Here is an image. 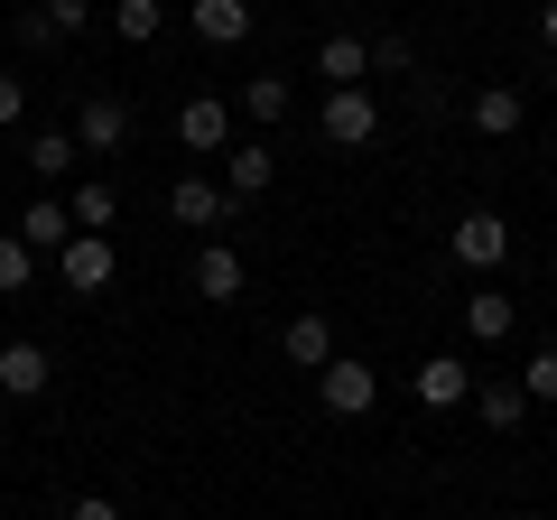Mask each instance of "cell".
I'll use <instances>...</instances> for the list:
<instances>
[{
    "label": "cell",
    "instance_id": "cell-1",
    "mask_svg": "<svg viewBox=\"0 0 557 520\" xmlns=\"http://www.w3.org/2000/svg\"><path fill=\"white\" fill-rule=\"evenodd\" d=\"M317 131H325V140H335V149H372V140H381V102L362 94V84H344V94H325Z\"/></svg>",
    "mask_w": 557,
    "mask_h": 520
},
{
    "label": "cell",
    "instance_id": "cell-2",
    "mask_svg": "<svg viewBox=\"0 0 557 520\" xmlns=\"http://www.w3.org/2000/svg\"><path fill=\"white\" fill-rule=\"evenodd\" d=\"M446 251H456L465 270H502V260H511V223H502L493 205H474V214H456V233H446Z\"/></svg>",
    "mask_w": 557,
    "mask_h": 520
},
{
    "label": "cell",
    "instance_id": "cell-3",
    "mask_svg": "<svg viewBox=\"0 0 557 520\" xmlns=\"http://www.w3.org/2000/svg\"><path fill=\"white\" fill-rule=\"evenodd\" d=\"M317 400L335 409V419H362V409L381 400V372H372V362H354V354H335V362L317 372Z\"/></svg>",
    "mask_w": 557,
    "mask_h": 520
},
{
    "label": "cell",
    "instance_id": "cell-4",
    "mask_svg": "<svg viewBox=\"0 0 557 520\" xmlns=\"http://www.w3.org/2000/svg\"><path fill=\"white\" fill-rule=\"evenodd\" d=\"M409 400H418V409H465V400H474V372H465L456 354H428V362L409 372Z\"/></svg>",
    "mask_w": 557,
    "mask_h": 520
},
{
    "label": "cell",
    "instance_id": "cell-5",
    "mask_svg": "<svg viewBox=\"0 0 557 520\" xmlns=\"http://www.w3.org/2000/svg\"><path fill=\"white\" fill-rule=\"evenodd\" d=\"M57 280L75 288V298H94V288H112V233H75L57 251Z\"/></svg>",
    "mask_w": 557,
    "mask_h": 520
},
{
    "label": "cell",
    "instance_id": "cell-6",
    "mask_svg": "<svg viewBox=\"0 0 557 520\" xmlns=\"http://www.w3.org/2000/svg\"><path fill=\"white\" fill-rule=\"evenodd\" d=\"M47 381H57V362H47V344H0V400H47Z\"/></svg>",
    "mask_w": 557,
    "mask_h": 520
},
{
    "label": "cell",
    "instance_id": "cell-7",
    "mask_svg": "<svg viewBox=\"0 0 557 520\" xmlns=\"http://www.w3.org/2000/svg\"><path fill=\"white\" fill-rule=\"evenodd\" d=\"M168 214H177V223H196V233H214V223H233V186L177 177V186H168Z\"/></svg>",
    "mask_w": 557,
    "mask_h": 520
},
{
    "label": "cell",
    "instance_id": "cell-8",
    "mask_svg": "<svg viewBox=\"0 0 557 520\" xmlns=\"http://www.w3.org/2000/svg\"><path fill=\"white\" fill-rule=\"evenodd\" d=\"M186 28L205 47H242L251 38V0H186Z\"/></svg>",
    "mask_w": 557,
    "mask_h": 520
},
{
    "label": "cell",
    "instance_id": "cell-9",
    "mask_svg": "<svg viewBox=\"0 0 557 520\" xmlns=\"http://www.w3.org/2000/svg\"><path fill=\"white\" fill-rule=\"evenodd\" d=\"M75 140H84V149H121V140H131V102H121V94H84Z\"/></svg>",
    "mask_w": 557,
    "mask_h": 520
},
{
    "label": "cell",
    "instance_id": "cell-10",
    "mask_svg": "<svg viewBox=\"0 0 557 520\" xmlns=\"http://www.w3.org/2000/svg\"><path fill=\"white\" fill-rule=\"evenodd\" d=\"M242 280H251V270H242V251H233V242H205V251H196V298L233 307V298H242Z\"/></svg>",
    "mask_w": 557,
    "mask_h": 520
},
{
    "label": "cell",
    "instance_id": "cell-11",
    "mask_svg": "<svg viewBox=\"0 0 557 520\" xmlns=\"http://www.w3.org/2000/svg\"><path fill=\"white\" fill-rule=\"evenodd\" d=\"M10 233H20V242H28V251H38V260H57L65 242H75V214H65L57 196H38V205H28L20 223H10Z\"/></svg>",
    "mask_w": 557,
    "mask_h": 520
},
{
    "label": "cell",
    "instance_id": "cell-12",
    "mask_svg": "<svg viewBox=\"0 0 557 520\" xmlns=\"http://www.w3.org/2000/svg\"><path fill=\"white\" fill-rule=\"evenodd\" d=\"M177 140L186 149H223V140H233V102H214V94L177 102Z\"/></svg>",
    "mask_w": 557,
    "mask_h": 520
},
{
    "label": "cell",
    "instance_id": "cell-13",
    "mask_svg": "<svg viewBox=\"0 0 557 520\" xmlns=\"http://www.w3.org/2000/svg\"><path fill=\"white\" fill-rule=\"evenodd\" d=\"M278 354L298 362V372H325V362H335V325L325 317H288L278 325Z\"/></svg>",
    "mask_w": 557,
    "mask_h": 520
},
{
    "label": "cell",
    "instance_id": "cell-14",
    "mask_svg": "<svg viewBox=\"0 0 557 520\" xmlns=\"http://www.w3.org/2000/svg\"><path fill=\"white\" fill-rule=\"evenodd\" d=\"M474 409H483L493 437H511V428L530 419V391H520V381H474Z\"/></svg>",
    "mask_w": 557,
    "mask_h": 520
},
{
    "label": "cell",
    "instance_id": "cell-15",
    "mask_svg": "<svg viewBox=\"0 0 557 520\" xmlns=\"http://www.w3.org/2000/svg\"><path fill=\"white\" fill-rule=\"evenodd\" d=\"M520 121H530V102H520L511 84H483V94H474V131H483V140H511Z\"/></svg>",
    "mask_w": 557,
    "mask_h": 520
},
{
    "label": "cell",
    "instance_id": "cell-16",
    "mask_svg": "<svg viewBox=\"0 0 557 520\" xmlns=\"http://www.w3.org/2000/svg\"><path fill=\"white\" fill-rule=\"evenodd\" d=\"M20 159H28V168H38V177H47V186H57V177H75V159H84V140H75V131H38V140H28V149H20Z\"/></svg>",
    "mask_w": 557,
    "mask_h": 520
},
{
    "label": "cell",
    "instance_id": "cell-17",
    "mask_svg": "<svg viewBox=\"0 0 557 520\" xmlns=\"http://www.w3.org/2000/svg\"><path fill=\"white\" fill-rule=\"evenodd\" d=\"M317 75H335V94L362 84V75H372V38H325L317 47Z\"/></svg>",
    "mask_w": 557,
    "mask_h": 520
},
{
    "label": "cell",
    "instance_id": "cell-18",
    "mask_svg": "<svg viewBox=\"0 0 557 520\" xmlns=\"http://www.w3.org/2000/svg\"><path fill=\"white\" fill-rule=\"evenodd\" d=\"M270 177H278V149H260V140L223 159V186H233V205H242V196H260V186H270Z\"/></svg>",
    "mask_w": 557,
    "mask_h": 520
},
{
    "label": "cell",
    "instance_id": "cell-19",
    "mask_svg": "<svg viewBox=\"0 0 557 520\" xmlns=\"http://www.w3.org/2000/svg\"><path fill=\"white\" fill-rule=\"evenodd\" d=\"M465 335L502 344V335H511V298H502V288H474V298H465Z\"/></svg>",
    "mask_w": 557,
    "mask_h": 520
},
{
    "label": "cell",
    "instance_id": "cell-20",
    "mask_svg": "<svg viewBox=\"0 0 557 520\" xmlns=\"http://www.w3.org/2000/svg\"><path fill=\"white\" fill-rule=\"evenodd\" d=\"M65 214H75V233H102V223L121 214V196H112V186H102V177H84L75 196H65Z\"/></svg>",
    "mask_w": 557,
    "mask_h": 520
},
{
    "label": "cell",
    "instance_id": "cell-21",
    "mask_svg": "<svg viewBox=\"0 0 557 520\" xmlns=\"http://www.w3.org/2000/svg\"><path fill=\"white\" fill-rule=\"evenodd\" d=\"M112 28H121V47H149L168 28V10L159 0H112Z\"/></svg>",
    "mask_w": 557,
    "mask_h": 520
},
{
    "label": "cell",
    "instance_id": "cell-22",
    "mask_svg": "<svg viewBox=\"0 0 557 520\" xmlns=\"http://www.w3.org/2000/svg\"><path fill=\"white\" fill-rule=\"evenodd\" d=\"M84 20H94V0H47V10H28V38H75Z\"/></svg>",
    "mask_w": 557,
    "mask_h": 520
},
{
    "label": "cell",
    "instance_id": "cell-23",
    "mask_svg": "<svg viewBox=\"0 0 557 520\" xmlns=\"http://www.w3.org/2000/svg\"><path fill=\"white\" fill-rule=\"evenodd\" d=\"M242 112H251V121H278V112H288V75H251V84H242Z\"/></svg>",
    "mask_w": 557,
    "mask_h": 520
},
{
    "label": "cell",
    "instance_id": "cell-24",
    "mask_svg": "<svg viewBox=\"0 0 557 520\" xmlns=\"http://www.w3.org/2000/svg\"><path fill=\"white\" fill-rule=\"evenodd\" d=\"M28 270H38V251H28L20 233H0V298H20V288H28Z\"/></svg>",
    "mask_w": 557,
    "mask_h": 520
},
{
    "label": "cell",
    "instance_id": "cell-25",
    "mask_svg": "<svg viewBox=\"0 0 557 520\" xmlns=\"http://www.w3.org/2000/svg\"><path fill=\"white\" fill-rule=\"evenodd\" d=\"M520 391H530V409H539V400L557 409V344H548V354H530V372H520Z\"/></svg>",
    "mask_w": 557,
    "mask_h": 520
},
{
    "label": "cell",
    "instance_id": "cell-26",
    "mask_svg": "<svg viewBox=\"0 0 557 520\" xmlns=\"http://www.w3.org/2000/svg\"><path fill=\"white\" fill-rule=\"evenodd\" d=\"M372 65H381V75H409V65H418V47L399 38V28H381V38H372Z\"/></svg>",
    "mask_w": 557,
    "mask_h": 520
},
{
    "label": "cell",
    "instance_id": "cell-27",
    "mask_svg": "<svg viewBox=\"0 0 557 520\" xmlns=\"http://www.w3.org/2000/svg\"><path fill=\"white\" fill-rule=\"evenodd\" d=\"M20 112H28V84H20V75H0V131H10Z\"/></svg>",
    "mask_w": 557,
    "mask_h": 520
},
{
    "label": "cell",
    "instance_id": "cell-28",
    "mask_svg": "<svg viewBox=\"0 0 557 520\" xmlns=\"http://www.w3.org/2000/svg\"><path fill=\"white\" fill-rule=\"evenodd\" d=\"M65 520H121V502H112V493H84V502H75Z\"/></svg>",
    "mask_w": 557,
    "mask_h": 520
},
{
    "label": "cell",
    "instance_id": "cell-29",
    "mask_svg": "<svg viewBox=\"0 0 557 520\" xmlns=\"http://www.w3.org/2000/svg\"><path fill=\"white\" fill-rule=\"evenodd\" d=\"M539 38H548V47H557V0H548V10H539Z\"/></svg>",
    "mask_w": 557,
    "mask_h": 520
}]
</instances>
